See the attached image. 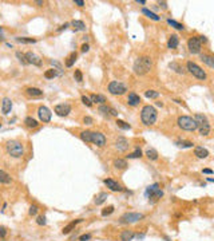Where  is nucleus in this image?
I'll list each match as a JSON object with an SVG mask.
<instances>
[{
  "label": "nucleus",
  "mask_w": 214,
  "mask_h": 241,
  "mask_svg": "<svg viewBox=\"0 0 214 241\" xmlns=\"http://www.w3.org/2000/svg\"><path fill=\"white\" fill-rule=\"evenodd\" d=\"M28 213H29V216H35L38 213V206L36 205H31V208H29V210H28Z\"/></svg>",
  "instance_id": "obj_51"
},
{
  "label": "nucleus",
  "mask_w": 214,
  "mask_h": 241,
  "mask_svg": "<svg viewBox=\"0 0 214 241\" xmlns=\"http://www.w3.org/2000/svg\"><path fill=\"white\" fill-rule=\"evenodd\" d=\"M83 122H84L86 125H92V122H94V121H92V118H91V117H84V118H83Z\"/></svg>",
  "instance_id": "obj_53"
},
{
  "label": "nucleus",
  "mask_w": 214,
  "mask_h": 241,
  "mask_svg": "<svg viewBox=\"0 0 214 241\" xmlns=\"http://www.w3.org/2000/svg\"><path fill=\"white\" fill-rule=\"evenodd\" d=\"M187 48L191 54H199L201 50H202V43L199 42L198 36H191L189 40H187Z\"/></svg>",
  "instance_id": "obj_8"
},
{
  "label": "nucleus",
  "mask_w": 214,
  "mask_h": 241,
  "mask_svg": "<svg viewBox=\"0 0 214 241\" xmlns=\"http://www.w3.org/2000/svg\"><path fill=\"white\" fill-rule=\"evenodd\" d=\"M6 234H7V229L4 226H0V237L6 239Z\"/></svg>",
  "instance_id": "obj_52"
},
{
  "label": "nucleus",
  "mask_w": 214,
  "mask_h": 241,
  "mask_svg": "<svg viewBox=\"0 0 214 241\" xmlns=\"http://www.w3.org/2000/svg\"><path fill=\"white\" fill-rule=\"evenodd\" d=\"M90 239H91V234H83L79 237V241H88Z\"/></svg>",
  "instance_id": "obj_54"
},
{
  "label": "nucleus",
  "mask_w": 214,
  "mask_h": 241,
  "mask_svg": "<svg viewBox=\"0 0 214 241\" xmlns=\"http://www.w3.org/2000/svg\"><path fill=\"white\" fill-rule=\"evenodd\" d=\"M147 197H149V200L151 202H157L161 197H163V192H162L161 189H157V190H154L153 193H150Z\"/></svg>",
  "instance_id": "obj_19"
},
{
  "label": "nucleus",
  "mask_w": 214,
  "mask_h": 241,
  "mask_svg": "<svg viewBox=\"0 0 214 241\" xmlns=\"http://www.w3.org/2000/svg\"><path fill=\"white\" fill-rule=\"evenodd\" d=\"M24 123H25V126H27V127H29V129H35V127H38V121L36 119H33L32 117H27L24 119Z\"/></svg>",
  "instance_id": "obj_27"
},
{
  "label": "nucleus",
  "mask_w": 214,
  "mask_h": 241,
  "mask_svg": "<svg viewBox=\"0 0 214 241\" xmlns=\"http://www.w3.org/2000/svg\"><path fill=\"white\" fill-rule=\"evenodd\" d=\"M4 39V33H3V28L0 27V40H3Z\"/></svg>",
  "instance_id": "obj_61"
},
{
  "label": "nucleus",
  "mask_w": 214,
  "mask_h": 241,
  "mask_svg": "<svg viewBox=\"0 0 214 241\" xmlns=\"http://www.w3.org/2000/svg\"><path fill=\"white\" fill-rule=\"evenodd\" d=\"M91 133L92 132H88V130H86V132H82L80 133V138H82V141L84 142H91Z\"/></svg>",
  "instance_id": "obj_37"
},
{
  "label": "nucleus",
  "mask_w": 214,
  "mask_h": 241,
  "mask_svg": "<svg viewBox=\"0 0 214 241\" xmlns=\"http://www.w3.org/2000/svg\"><path fill=\"white\" fill-rule=\"evenodd\" d=\"M178 44H179L178 36H177V35H171V36L169 38V40H167V47H169V48H177Z\"/></svg>",
  "instance_id": "obj_24"
},
{
  "label": "nucleus",
  "mask_w": 214,
  "mask_h": 241,
  "mask_svg": "<svg viewBox=\"0 0 214 241\" xmlns=\"http://www.w3.org/2000/svg\"><path fill=\"white\" fill-rule=\"evenodd\" d=\"M0 126H2V123H0Z\"/></svg>",
  "instance_id": "obj_63"
},
{
  "label": "nucleus",
  "mask_w": 214,
  "mask_h": 241,
  "mask_svg": "<svg viewBox=\"0 0 214 241\" xmlns=\"http://www.w3.org/2000/svg\"><path fill=\"white\" fill-rule=\"evenodd\" d=\"M25 92H27L29 96H42L43 95V91L38 87H28L27 90H25Z\"/></svg>",
  "instance_id": "obj_26"
},
{
  "label": "nucleus",
  "mask_w": 214,
  "mask_h": 241,
  "mask_svg": "<svg viewBox=\"0 0 214 241\" xmlns=\"http://www.w3.org/2000/svg\"><path fill=\"white\" fill-rule=\"evenodd\" d=\"M201 59H202V62L206 63V65L210 67V69H213V67H214V58L212 56V55L202 54V55H201Z\"/></svg>",
  "instance_id": "obj_25"
},
{
  "label": "nucleus",
  "mask_w": 214,
  "mask_h": 241,
  "mask_svg": "<svg viewBox=\"0 0 214 241\" xmlns=\"http://www.w3.org/2000/svg\"><path fill=\"white\" fill-rule=\"evenodd\" d=\"M38 115H39V119L43 122V123H48L51 121V117H52V113L51 110L46 106H40L38 109Z\"/></svg>",
  "instance_id": "obj_9"
},
{
  "label": "nucleus",
  "mask_w": 214,
  "mask_h": 241,
  "mask_svg": "<svg viewBox=\"0 0 214 241\" xmlns=\"http://www.w3.org/2000/svg\"><path fill=\"white\" fill-rule=\"evenodd\" d=\"M110 115L118 117V111H117V110H115V109H113V107H111V109H110Z\"/></svg>",
  "instance_id": "obj_57"
},
{
  "label": "nucleus",
  "mask_w": 214,
  "mask_h": 241,
  "mask_svg": "<svg viewBox=\"0 0 214 241\" xmlns=\"http://www.w3.org/2000/svg\"><path fill=\"white\" fill-rule=\"evenodd\" d=\"M58 70H55V69H48V70H46V73H44V78L47 79H54L55 77H58Z\"/></svg>",
  "instance_id": "obj_32"
},
{
  "label": "nucleus",
  "mask_w": 214,
  "mask_h": 241,
  "mask_svg": "<svg viewBox=\"0 0 214 241\" xmlns=\"http://www.w3.org/2000/svg\"><path fill=\"white\" fill-rule=\"evenodd\" d=\"M142 14L143 15H146L147 18H150V19H153V20H155V22H158V20H159L161 18L159 16H158L157 14H154L153 11H150V10H147V8H143L142 10Z\"/></svg>",
  "instance_id": "obj_29"
},
{
  "label": "nucleus",
  "mask_w": 214,
  "mask_h": 241,
  "mask_svg": "<svg viewBox=\"0 0 214 241\" xmlns=\"http://www.w3.org/2000/svg\"><path fill=\"white\" fill-rule=\"evenodd\" d=\"M6 150H7V153L14 158H20V157H23V154H24L23 145H21V142L16 141V139H11V141L7 142Z\"/></svg>",
  "instance_id": "obj_3"
},
{
  "label": "nucleus",
  "mask_w": 214,
  "mask_h": 241,
  "mask_svg": "<svg viewBox=\"0 0 214 241\" xmlns=\"http://www.w3.org/2000/svg\"><path fill=\"white\" fill-rule=\"evenodd\" d=\"M128 147H130V143H128V141L125 137H118L115 139V149L117 150L126 151V150H128Z\"/></svg>",
  "instance_id": "obj_13"
},
{
  "label": "nucleus",
  "mask_w": 214,
  "mask_h": 241,
  "mask_svg": "<svg viewBox=\"0 0 214 241\" xmlns=\"http://www.w3.org/2000/svg\"><path fill=\"white\" fill-rule=\"evenodd\" d=\"M157 189H159V185H158V184H154V185H151V186H149L146 189V196H149L150 193H153L154 190H157Z\"/></svg>",
  "instance_id": "obj_47"
},
{
  "label": "nucleus",
  "mask_w": 214,
  "mask_h": 241,
  "mask_svg": "<svg viewBox=\"0 0 214 241\" xmlns=\"http://www.w3.org/2000/svg\"><path fill=\"white\" fill-rule=\"evenodd\" d=\"M114 166L117 169H126L127 167V162H126V159L117 158V159H114Z\"/></svg>",
  "instance_id": "obj_31"
},
{
  "label": "nucleus",
  "mask_w": 214,
  "mask_h": 241,
  "mask_svg": "<svg viewBox=\"0 0 214 241\" xmlns=\"http://www.w3.org/2000/svg\"><path fill=\"white\" fill-rule=\"evenodd\" d=\"M54 111L56 113V115L59 117H67L68 114L71 113V106L68 103H62V105H56L54 109Z\"/></svg>",
  "instance_id": "obj_10"
},
{
  "label": "nucleus",
  "mask_w": 214,
  "mask_h": 241,
  "mask_svg": "<svg viewBox=\"0 0 214 241\" xmlns=\"http://www.w3.org/2000/svg\"><path fill=\"white\" fill-rule=\"evenodd\" d=\"M146 155H147V158L151 159V161L158 159V151L155 149H147L146 150Z\"/></svg>",
  "instance_id": "obj_33"
},
{
  "label": "nucleus",
  "mask_w": 214,
  "mask_h": 241,
  "mask_svg": "<svg viewBox=\"0 0 214 241\" xmlns=\"http://www.w3.org/2000/svg\"><path fill=\"white\" fill-rule=\"evenodd\" d=\"M109 91L113 95H123L127 91V86L122 82H118V80H113L109 83Z\"/></svg>",
  "instance_id": "obj_6"
},
{
  "label": "nucleus",
  "mask_w": 214,
  "mask_h": 241,
  "mask_svg": "<svg viewBox=\"0 0 214 241\" xmlns=\"http://www.w3.org/2000/svg\"><path fill=\"white\" fill-rule=\"evenodd\" d=\"M198 130H199L201 135H207L210 133V127H198Z\"/></svg>",
  "instance_id": "obj_50"
},
{
  "label": "nucleus",
  "mask_w": 214,
  "mask_h": 241,
  "mask_svg": "<svg viewBox=\"0 0 214 241\" xmlns=\"http://www.w3.org/2000/svg\"><path fill=\"white\" fill-rule=\"evenodd\" d=\"M177 123L182 130H186V132H195V130L198 129L195 121L191 117H187V115H181L178 118Z\"/></svg>",
  "instance_id": "obj_4"
},
{
  "label": "nucleus",
  "mask_w": 214,
  "mask_h": 241,
  "mask_svg": "<svg viewBox=\"0 0 214 241\" xmlns=\"http://www.w3.org/2000/svg\"><path fill=\"white\" fill-rule=\"evenodd\" d=\"M76 58H78V54H76V52H72L70 56L67 58L66 66H67V67H72V66H74V63H75V60H76Z\"/></svg>",
  "instance_id": "obj_34"
},
{
  "label": "nucleus",
  "mask_w": 214,
  "mask_h": 241,
  "mask_svg": "<svg viewBox=\"0 0 214 241\" xmlns=\"http://www.w3.org/2000/svg\"><path fill=\"white\" fill-rule=\"evenodd\" d=\"M16 56H18V59H19V62L21 63V65H27V60H25V55H24L23 52H20V51H18V52H16Z\"/></svg>",
  "instance_id": "obj_45"
},
{
  "label": "nucleus",
  "mask_w": 214,
  "mask_h": 241,
  "mask_svg": "<svg viewBox=\"0 0 214 241\" xmlns=\"http://www.w3.org/2000/svg\"><path fill=\"white\" fill-rule=\"evenodd\" d=\"M74 77H75V80H76V82H79V83L83 80V75H82V73H80V70H75Z\"/></svg>",
  "instance_id": "obj_46"
},
{
  "label": "nucleus",
  "mask_w": 214,
  "mask_h": 241,
  "mask_svg": "<svg viewBox=\"0 0 214 241\" xmlns=\"http://www.w3.org/2000/svg\"><path fill=\"white\" fill-rule=\"evenodd\" d=\"M136 3H138V4H146L145 0H136Z\"/></svg>",
  "instance_id": "obj_62"
},
{
  "label": "nucleus",
  "mask_w": 214,
  "mask_h": 241,
  "mask_svg": "<svg viewBox=\"0 0 214 241\" xmlns=\"http://www.w3.org/2000/svg\"><path fill=\"white\" fill-rule=\"evenodd\" d=\"M193 119L195 121L198 127H210V122H209L207 117L203 115V114H195Z\"/></svg>",
  "instance_id": "obj_12"
},
{
  "label": "nucleus",
  "mask_w": 214,
  "mask_h": 241,
  "mask_svg": "<svg viewBox=\"0 0 214 241\" xmlns=\"http://www.w3.org/2000/svg\"><path fill=\"white\" fill-rule=\"evenodd\" d=\"M90 100L91 103H99V105H105L106 102V98L103 95H99V94H91L90 95Z\"/></svg>",
  "instance_id": "obj_22"
},
{
  "label": "nucleus",
  "mask_w": 214,
  "mask_h": 241,
  "mask_svg": "<svg viewBox=\"0 0 214 241\" xmlns=\"http://www.w3.org/2000/svg\"><path fill=\"white\" fill-rule=\"evenodd\" d=\"M159 6L163 8V10H166V8H167V3H166V2H159Z\"/></svg>",
  "instance_id": "obj_59"
},
{
  "label": "nucleus",
  "mask_w": 214,
  "mask_h": 241,
  "mask_svg": "<svg viewBox=\"0 0 214 241\" xmlns=\"http://www.w3.org/2000/svg\"><path fill=\"white\" fill-rule=\"evenodd\" d=\"M157 117H158V113L155 107L150 106V105H146L143 106L142 111H140V119H142V123L146 125V126H151L155 123L157 121Z\"/></svg>",
  "instance_id": "obj_2"
},
{
  "label": "nucleus",
  "mask_w": 214,
  "mask_h": 241,
  "mask_svg": "<svg viewBox=\"0 0 214 241\" xmlns=\"http://www.w3.org/2000/svg\"><path fill=\"white\" fill-rule=\"evenodd\" d=\"M151 67H153V60H151V58L150 56H140L138 58L135 60L134 63V73L136 75H145V74H147L150 70H151Z\"/></svg>",
  "instance_id": "obj_1"
},
{
  "label": "nucleus",
  "mask_w": 214,
  "mask_h": 241,
  "mask_svg": "<svg viewBox=\"0 0 214 241\" xmlns=\"http://www.w3.org/2000/svg\"><path fill=\"white\" fill-rule=\"evenodd\" d=\"M11 109H12V100L10 98H3V102H2V111L3 114H10L11 113Z\"/></svg>",
  "instance_id": "obj_16"
},
{
  "label": "nucleus",
  "mask_w": 214,
  "mask_h": 241,
  "mask_svg": "<svg viewBox=\"0 0 214 241\" xmlns=\"http://www.w3.org/2000/svg\"><path fill=\"white\" fill-rule=\"evenodd\" d=\"M24 55H25V60H27V63H31V65H35V66H42V59L38 56L36 54L27 52Z\"/></svg>",
  "instance_id": "obj_15"
},
{
  "label": "nucleus",
  "mask_w": 214,
  "mask_h": 241,
  "mask_svg": "<svg viewBox=\"0 0 214 241\" xmlns=\"http://www.w3.org/2000/svg\"><path fill=\"white\" fill-rule=\"evenodd\" d=\"M194 154L198 158H206L209 155V151H207V149H205V147H202V146H195Z\"/></svg>",
  "instance_id": "obj_18"
},
{
  "label": "nucleus",
  "mask_w": 214,
  "mask_h": 241,
  "mask_svg": "<svg viewBox=\"0 0 214 241\" xmlns=\"http://www.w3.org/2000/svg\"><path fill=\"white\" fill-rule=\"evenodd\" d=\"M140 102V96L136 95L135 92H130L128 94V98H127V103L130 105V106H136V105H139Z\"/></svg>",
  "instance_id": "obj_17"
},
{
  "label": "nucleus",
  "mask_w": 214,
  "mask_h": 241,
  "mask_svg": "<svg viewBox=\"0 0 214 241\" xmlns=\"http://www.w3.org/2000/svg\"><path fill=\"white\" fill-rule=\"evenodd\" d=\"M202 173H203V174H213V170H212V169H203Z\"/></svg>",
  "instance_id": "obj_58"
},
{
  "label": "nucleus",
  "mask_w": 214,
  "mask_h": 241,
  "mask_svg": "<svg viewBox=\"0 0 214 241\" xmlns=\"http://www.w3.org/2000/svg\"><path fill=\"white\" fill-rule=\"evenodd\" d=\"M82 102L86 105V106H88V107L92 106V103H91V100H90V98H88V96H86V95H82Z\"/></svg>",
  "instance_id": "obj_49"
},
{
  "label": "nucleus",
  "mask_w": 214,
  "mask_h": 241,
  "mask_svg": "<svg viewBox=\"0 0 214 241\" xmlns=\"http://www.w3.org/2000/svg\"><path fill=\"white\" fill-rule=\"evenodd\" d=\"M16 42L24 44H32V43H36V39H32V38H16Z\"/></svg>",
  "instance_id": "obj_36"
},
{
  "label": "nucleus",
  "mask_w": 214,
  "mask_h": 241,
  "mask_svg": "<svg viewBox=\"0 0 214 241\" xmlns=\"http://www.w3.org/2000/svg\"><path fill=\"white\" fill-rule=\"evenodd\" d=\"M134 232L130 230V229H127V230H123L122 233H121V240L122 241H131L132 239H134Z\"/></svg>",
  "instance_id": "obj_23"
},
{
  "label": "nucleus",
  "mask_w": 214,
  "mask_h": 241,
  "mask_svg": "<svg viewBox=\"0 0 214 241\" xmlns=\"http://www.w3.org/2000/svg\"><path fill=\"white\" fill-rule=\"evenodd\" d=\"M71 24H72V27L75 28V31H84L86 29V24L82 20H74Z\"/></svg>",
  "instance_id": "obj_30"
},
{
  "label": "nucleus",
  "mask_w": 214,
  "mask_h": 241,
  "mask_svg": "<svg viewBox=\"0 0 214 241\" xmlns=\"http://www.w3.org/2000/svg\"><path fill=\"white\" fill-rule=\"evenodd\" d=\"M74 3L76 4V6H79V7H83V6H84V2H83V0H74Z\"/></svg>",
  "instance_id": "obj_56"
},
{
  "label": "nucleus",
  "mask_w": 214,
  "mask_h": 241,
  "mask_svg": "<svg viewBox=\"0 0 214 241\" xmlns=\"http://www.w3.org/2000/svg\"><path fill=\"white\" fill-rule=\"evenodd\" d=\"M175 145H177L178 147L185 149V147H193V142H190V141H177L175 142Z\"/></svg>",
  "instance_id": "obj_38"
},
{
  "label": "nucleus",
  "mask_w": 214,
  "mask_h": 241,
  "mask_svg": "<svg viewBox=\"0 0 214 241\" xmlns=\"http://www.w3.org/2000/svg\"><path fill=\"white\" fill-rule=\"evenodd\" d=\"M167 23L170 24V26H173L175 29H179V31H183V29H185V27H183V24L178 23V22H175V20H173V19H167Z\"/></svg>",
  "instance_id": "obj_35"
},
{
  "label": "nucleus",
  "mask_w": 214,
  "mask_h": 241,
  "mask_svg": "<svg viewBox=\"0 0 214 241\" xmlns=\"http://www.w3.org/2000/svg\"><path fill=\"white\" fill-rule=\"evenodd\" d=\"M145 216L142 213H135V212H127L125 214L121 216L119 218V222L121 224H132V222H136L139 220H142Z\"/></svg>",
  "instance_id": "obj_7"
},
{
  "label": "nucleus",
  "mask_w": 214,
  "mask_h": 241,
  "mask_svg": "<svg viewBox=\"0 0 214 241\" xmlns=\"http://www.w3.org/2000/svg\"><path fill=\"white\" fill-rule=\"evenodd\" d=\"M110 109L111 107H109V106H106V105H100L99 106V113H102L103 115H107V117H110Z\"/></svg>",
  "instance_id": "obj_41"
},
{
  "label": "nucleus",
  "mask_w": 214,
  "mask_h": 241,
  "mask_svg": "<svg viewBox=\"0 0 214 241\" xmlns=\"http://www.w3.org/2000/svg\"><path fill=\"white\" fill-rule=\"evenodd\" d=\"M117 125H118V127H121L123 130H130L131 129V126L128 125V123H126L125 121H122V119H118L117 121Z\"/></svg>",
  "instance_id": "obj_43"
},
{
  "label": "nucleus",
  "mask_w": 214,
  "mask_h": 241,
  "mask_svg": "<svg viewBox=\"0 0 214 241\" xmlns=\"http://www.w3.org/2000/svg\"><path fill=\"white\" fill-rule=\"evenodd\" d=\"M113 212H114V206L110 205V206H107V208H105L103 210H102V216H103V217H106V216H110Z\"/></svg>",
  "instance_id": "obj_44"
},
{
  "label": "nucleus",
  "mask_w": 214,
  "mask_h": 241,
  "mask_svg": "<svg viewBox=\"0 0 214 241\" xmlns=\"http://www.w3.org/2000/svg\"><path fill=\"white\" fill-rule=\"evenodd\" d=\"M80 221H82V218H79V220H75V221H71L70 224H67V225H66V226L63 228L62 233H63V234H68V233H70L71 230H74L75 225H76V224H79Z\"/></svg>",
  "instance_id": "obj_20"
},
{
  "label": "nucleus",
  "mask_w": 214,
  "mask_h": 241,
  "mask_svg": "<svg viewBox=\"0 0 214 241\" xmlns=\"http://www.w3.org/2000/svg\"><path fill=\"white\" fill-rule=\"evenodd\" d=\"M11 182H12L11 176L8 174V173H6L4 170H2V169H0V184L8 185V184H11Z\"/></svg>",
  "instance_id": "obj_21"
},
{
  "label": "nucleus",
  "mask_w": 214,
  "mask_h": 241,
  "mask_svg": "<svg viewBox=\"0 0 214 241\" xmlns=\"http://www.w3.org/2000/svg\"><path fill=\"white\" fill-rule=\"evenodd\" d=\"M36 224H38V225H46V224H47L46 216H39V217L36 218Z\"/></svg>",
  "instance_id": "obj_48"
},
{
  "label": "nucleus",
  "mask_w": 214,
  "mask_h": 241,
  "mask_svg": "<svg viewBox=\"0 0 214 241\" xmlns=\"http://www.w3.org/2000/svg\"><path fill=\"white\" fill-rule=\"evenodd\" d=\"M103 182H105L106 186L111 190V192H122V190H123V188L117 182V181H114V180H111V178H106Z\"/></svg>",
  "instance_id": "obj_14"
},
{
  "label": "nucleus",
  "mask_w": 214,
  "mask_h": 241,
  "mask_svg": "<svg viewBox=\"0 0 214 241\" xmlns=\"http://www.w3.org/2000/svg\"><path fill=\"white\" fill-rule=\"evenodd\" d=\"M107 198H109V194L105 193V192H102V193H99V194H98V196L95 197V204H96V205H102V204H103V202L107 200Z\"/></svg>",
  "instance_id": "obj_28"
},
{
  "label": "nucleus",
  "mask_w": 214,
  "mask_h": 241,
  "mask_svg": "<svg viewBox=\"0 0 214 241\" xmlns=\"http://www.w3.org/2000/svg\"><path fill=\"white\" fill-rule=\"evenodd\" d=\"M88 50H90V46H88L87 43H84V44H82V51H83V52H87V51H88Z\"/></svg>",
  "instance_id": "obj_55"
},
{
  "label": "nucleus",
  "mask_w": 214,
  "mask_h": 241,
  "mask_svg": "<svg viewBox=\"0 0 214 241\" xmlns=\"http://www.w3.org/2000/svg\"><path fill=\"white\" fill-rule=\"evenodd\" d=\"M170 69H171V70H174L175 73H178V74H183V69L178 65V63H175V62L170 63Z\"/></svg>",
  "instance_id": "obj_40"
},
{
  "label": "nucleus",
  "mask_w": 214,
  "mask_h": 241,
  "mask_svg": "<svg viewBox=\"0 0 214 241\" xmlns=\"http://www.w3.org/2000/svg\"><path fill=\"white\" fill-rule=\"evenodd\" d=\"M68 27V23H66V24H63V26L60 27V28H58V31H63V29H66Z\"/></svg>",
  "instance_id": "obj_60"
},
{
  "label": "nucleus",
  "mask_w": 214,
  "mask_h": 241,
  "mask_svg": "<svg viewBox=\"0 0 214 241\" xmlns=\"http://www.w3.org/2000/svg\"><path fill=\"white\" fill-rule=\"evenodd\" d=\"M140 157H142V150H140L139 147H136L134 153H131V154L127 155V158H140Z\"/></svg>",
  "instance_id": "obj_42"
},
{
  "label": "nucleus",
  "mask_w": 214,
  "mask_h": 241,
  "mask_svg": "<svg viewBox=\"0 0 214 241\" xmlns=\"http://www.w3.org/2000/svg\"><path fill=\"white\" fill-rule=\"evenodd\" d=\"M91 142L94 143V145H96V146H99V147H103L106 145V137H105V134H102V133H91Z\"/></svg>",
  "instance_id": "obj_11"
},
{
  "label": "nucleus",
  "mask_w": 214,
  "mask_h": 241,
  "mask_svg": "<svg viewBox=\"0 0 214 241\" xmlns=\"http://www.w3.org/2000/svg\"><path fill=\"white\" fill-rule=\"evenodd\" d=\"M145 95H146V98H150V99H155L159 96V92L158 91H154V90H147L145 92Z\"/></svg>",
  "instance_id": "obj_39"
},
{
  "label": "nucleus",
  "mask_w": 214,
  "mask_h": 241,
  "mask_svg": "<svg viewBox=\"0 0 214 241\" xmlns=\"http://www.w3.org/2000/svg\"><path fill=\"white\" fill-rule=\"evenodd\" d=\"M186 69H187V71L193 75V77H195L197 79H201V80H205L207 78V74L205 73V70L203 69H201V67L197 65V63H194V62H191V60H189L186 63Z\"/></svg>",
  "instance_id": "obj_5"
}]
</instances>
